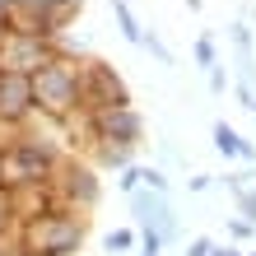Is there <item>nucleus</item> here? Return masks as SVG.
<instances>
[{"mask_svg":"<svg viewBox=\"0 0 256 256\" xmlns=\"http://www.w3.org/2000/svg\"><path fill=\"white\" fill-rule=\"evenodd\" d=\"M214 144L224 149V154H238V135H233L228 126H214Z\"/></svg>","mask_w":256,"mask_h":256,"instance_id":"nucleus-1","label":"nucleus"}]
</instances>
